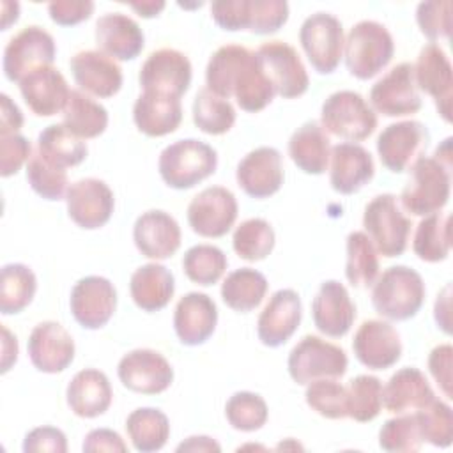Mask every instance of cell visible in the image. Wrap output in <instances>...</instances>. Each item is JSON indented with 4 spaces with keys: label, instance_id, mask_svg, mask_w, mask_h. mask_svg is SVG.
Returning <instances> with one entry per match:
<instances>
[{
    "label": "cell",
    "instance_id": "1",
    "mask_svg": "<svg viewBox=\"0 0 453 453\" xmlns=\"http://www.w3.org/2000/svg\"><path fill=\"white\" fill-rule=\"evenodd\" d=\"M205 83L216 96L234 97L248 113L264 110L276 96L257 53L239 44L221 46L212 53L205 67Z\"/></svg>",
    "mask_w": 453,
    "mask_h": 453
},
{
    "label": "cell",
    "instance_id": "2",
    "mask_svg": "<svg viewBox=\"0 0 453 453\" xmlns=\"http://www.w3.org/2000/svg\"><path fill=\"white\" fill-rule=\"evenodd\" d=\"M411 170V179L400 195L403 209L414 216L439 212L449 200L451 157L441 154L419 157Z\"/></svg>",
    "mask_w": 453,
    "mask_h": 453
},
{
    "label": "cell",
    "instance_id": "3",
    "mask_svg": "<svg viewBox=\"0 0 453 453\" xmlns=\"http://www.w3.org/2000/svg\"><path fill=\"white\" fill-rule=\"evenodd\" d=\"M423 303V278L407 265H393L373 281L372 304L388 320H409L421 310Z\"/></svg>",
    "mask_w": 453,
    "mask_h": 453
},
{
    "label": "cell",
    "instance_id": "4",
    "mask_svg": "<svg viewBox=\"0 0 453 453\" xmlns=\"http://www.w3.org/2000/svg\"><path fill=\"white\" fill-rule=\"evenodd\" d=\"M218 166L216 150L200 140L186 138L165 147L157 159V170L166 186L189 189L211 177Z\"/></svg>",
    "mask_w": 453,
    "mask_h": 453
},
{
    "label": "cell",
    "instance_id": "5",
    "mask_svg": "<svg viewBox=\"0 0 453 453\" xmlns=\"http://www.w3.org/2000/svg\"><path fill=\"white\" fill-rule=\"evenodd\" d=\"M343 50L349 73L357 80H370L391 62L395 42L382 23L363 19L350 28Z\"/></svg>",
    "mask_w": 453,
    "mask_h": 453
},
{
    "label": "cell",
    "instance_id": "6",
    "mask_svg": "<svg viewBox=\"0 0 453 453\" xmlns=\"http://www.w3.org/2000/svg\"><path fill=\"white\" fill-rule=\"evenodd\" d=\"M363 226L377 253L393 258L400 257L407 250L412 223L402 212L395 195L384 193L375 196L365 207Z\"/></svg>",
    "mask_w": 453,
    "mask_h": 453
},
{
    "label": "cell",
    "instance_id": "7",
    "mask_svg": "<svg viewBox=\"0 0 453 453\" xmlns=\"http://www.w3.org/2000/svg\"><path fill=\"white\" fill-rule=\"evenodd\" d=\"M320 126L338 138L363 142L375 131L377 115L361 94L338 90L322 103Z\"/></svg>",
    "mask_w": 453,
    "mask_h": 453
},
{
    "label": "cell",
    "instance_id": "8",
    "mask_svg": "<svg viewBox=\"0 0 453 453\" xmlns=\"http://www.w3.org/2000/svg\"><path fill=\"white\" fill-rule=\"evenodd\" d=\"M347 354L342 347L306 334L290 350L287 368L294 382L308 386L319 379H340L347 372Z\"/></svg>",
    "mask_w": 453,
    "mask_h": 453
},
{
    "label": "cell",
    "instance_id": "9",
    "mask_svg": "<svg viewBox=\"0 0 453 453\" xmlns=\"http://www.w3.org/2000/svg\"><path fill=\"white\" fill-rule=\"evenodd\" d=\"M299 42L311 67L319 74H331L343 57V27L336 16L315 12L303 21Z\"/></svg>",
    "mask_w": 453,
    "mask_h": 453
},
{
    "label": "cell",
    "instance_id": "10",
    "mask_svg": "<svg viewBox=\"0 0 453 453\" xmlns=\"http://www.w3.org/2000/svg\"><path fill=\"white\" fill-rule=\"evenodd\" d=\"M430 142V133L418 120H402L389 124L377 138V154L380 163L393 173H403L423 157Z\"/></svg>",
    "mask_w": 453,
    "mask_h": 453
},
{
    "label": "cell",
    "instance_id": "11",
    "mask_svg": "<svg viewBox=\"0 0 453 453\" xmlns=\"http://www.w3.org/2000/svg\"><path fill=\"white\" fill-rule=\"evenodd\" d=\"M55 41L50 32L30 25L18 32L4 50V74L9 81L19 83L28 73L51 65L55 60Z\"/></svg>",
    "mask_w": 453,
    "mask_h": 453
},
{
    "label": "cell",
    "instance_id": "12",
    "mask_svg": "<svg viewBox=\"0 0 453 453\" xmlns=\"http://www.w3.org/2000/svg\"><path fill=\"white\" fill-rule=\"evenodd\" d=\"M237 200L223 186H211L200 191L188 205V223L202 237H223L237 219Z\"/></svg>",
    "mask_w": 453,
    "mask_h": 453
},
{
    "label": "cell",
    "instance_id": "13",
    "mask_svg": "<svg viewBox=\"0 0 453 453\" xmlns=\"http://www.w3.org/2000/svg\"><path fill=\"white\" fill-rule=\"evenodd\" d=\"M373 111L386 117H405L419 111L421 96L414 78V65L402 62L389 69L370 90Z\"/></svg>",
    "mask_w": 453,
    "mask_h": 453
},
{
    "label": "cell",
    "instance_id": "14",
    "mask_svg": "<svg viewBox=\"0 0 453 453\" xmlns=\"http://www.w3.org/2000/svg\"><path fill=\"white\" fill-rule=\"evenodd\" d=\"M257 57L278 96L294 99L308 90V73L299 53L290 44L283 41L264 42L257 50Z\"/></svg>",
    "mask_w": 453,
    "mask_h": 453
},
{
    "label": "cell",
    "instance_id": "15",
    "mask_svg": "<svg viewBox=\"0 0 453 453\" xmlns=\"http://www.w3.org/2000/svg\"><path fill=\"white\" fill-rule=\"evenodd\" d=\"M117 375L124 388L142 395H157L170 388L173 368L163 354L152 349H134L122 356Z\"/></svg>",
    "mask_w": 453,
    "mask_h": 453
},
{
    "label": "cell",
    "instance_id": "16",
    "mask_svg": "<svg viewBox=\"0 0 453 453\" xmlns=\"http://www.w3.org/2000/svg\"><path fill=\"white\" fill-rule=\"evenodd\" d=\"M138 80L143 92L180 97L191 85V62L179 50L161 48L147 57Z\"/></svg>",
    "mask_w": 453,
    "mask_h": 453
},
{
    "label": "cell",
    "instance_id": "17",
    "mask_svg": "<svg viewBox=\"0 0 453 453\" xmlns=\"http://www.w3.org/2000/svg\"><path fill=\"white\" fill-rule=\"evenodd\" d=\"M69 308L81 327L101 329L115 313L117 290L108 278L85 276L74 283Z\"/></svg>",
    "mask_w": 453,
    "mask_h": 453
},
{
    "label": "cell",
    "instance_id": "18",
    "mask_svg": "<svg viewBox=\"0 0 453 453\" xmlns=\"http://www.w3.org/2000/svg\"><path fill=\"white\" fill-rule=\"evenodd\" d=\"M65 205L69 218L85 230L104 226L115 207L113 191L110 186L94 177L80 179L69 186L65 193Z\"/></svg>",
    "mask_w": 453,
    "mask_h": 453
},
{
    "label": "cell",
    "instance_id": "19",
    "mask_svg": "<svg viewBox=\"0 0 453 453\" xmlns=\"http://www.w3.org/2000/svg\"><path fill=\"white\" fill-rule=\"evenodd\" d=\"M414 65V78L419 90L435 101L439 115L451 122V99H453V71L449 58L441 46L430 42L421 48Z\"/></svg>",
    "mask_w": 453,
    "mask_h": 453
},
{
    "label": "cell",
    "instance_id": "20",
    "mask_svg": "<svg viewBox=\"0 0 453 453\" xmlns=\"http://www.w3.org/2000/svg\"><path fill=\"white\" fill-rule=\"evenodd\" d=\"M303 317L301 297L292 288L276 290L257 320L258 340L265 347H280L297 331Z\"/></svg>",
    "mask_w": 453,
    "mask_h": 453
},
{
    "label": "cell",
    "instance_id": "21",
    "mask_svg": "<svg viewBox=\"0 0 453 453\" xmlns=\"http://www.w3.org/2000/svg\"><path fill=\"white\" fill-rule=\"evenodd\" d=\"M283 161L274 147H258L248 152L237 165L239 188L251 198H269L283 184Z\"/></svg>",
    "mask_w": 453,
    "mask_h": 453
},
{
    "label": "cell",
    "instance_id": "22",
    "mask_svg": "<svg viewBox=\"0 0 453 453\" xmlns=\"http://www.w3.org/2000/svg\"><path fill=\"white\" fill-rule=\"evenodd\" d=\"M27 350L32 365L39 372L58 373L74 359V340L62 324L46 320L32 329Z\"/></svg>",
    "mask_w": 453,
    "mask_h": 453
},
{
    "label": "cell",
    "instance_id": "23",
    "mask_svg": "<svg viewBox=\"0 0 453 453\" xmlns=\"http://www.w3.org/2000/svg\"><path fill=\"white\" fill-rule=\"evenodd\" d=\"M356 359L370 370H386L402 356V342L396 329L384 320H365L354 334Z\"/></svg>",
    "mask_w": 453,
    "mask_h": 453
},
{
    "label": "cell",
    "instance_id": "24",
    "mask_svg": "<svg viewBox=\"0 0 453 453\" xmlns=\"http://www.w3.org/2000/svg\"><path fill=\"white\" fill-rule=\"evenodd\" d=\"M311 317L322 334L342 338L350 331L356 320V306L340 281L327 280L320 285L311 301Z\"/></svg>",
    "mask_w": 453,
    "mask_h": 453
},
{
    "label": "cell",
    "instance_id": "25",
    "mask_svg": "<svg viewBox=\"0 0 453 453\" xmlns=\"http://www.w3.org/2000/svg\"><path fill=\"white\" fill-rule=\"evenodd\" d=\"M69 67L76 85L85 94L106 99L115 96L122 87V69L111 57L99 50L76 53Z\"/></svg>",
    "mask_w": 453,
    "mask_h": 453
},
{
    "label": "cell",
    "instance_id": "26",
    "mask_svg": "<svg viewBox=\"0 0 453 453\" xmlns=\"http://www.w3.org/2000/svg\"><path fill=\"white\" fill-rule=\"evenodd\" d=\"M180 226L165 211H147L134 221L133 241L138 251L152 260H165L175 255L180 246Z\"/></svg>",
    "mask_w": 453,
    "mask_h": 453
},
{
    "label": "cell",
    "instance_id": "27",
    "mask_svg": "<svg viewBox=\"0 0 453 453\" xmlns=\"http://www.w3.org/2000/svg\"><path fill=\"white\" fill-rule=\"evenodd\" d=\"M218 324L216 303L202 292L182 296L173 311V329L180 343L195 347L205 343Z\"/></svg>",
    "mask_w": 453,
    "mask_h": 453
},
{
    "label": "cell",
    "instance_id": "28",
    "mask_svg": "<svg viewBox=\"0 0 453 453\" xmlns=\"http://www.w3.org/2000/svg\"><path fill=\"white\" fill-rule=\"evenodd\" d=\"M19 92L27 106L39 117H51L64 111L71 96L64 74L51 67H39L19 81Z\"/></svg>",
    "mask_w": 453,
    "mask_h": 453
},
{
    "label": "cell",
    "instance_id": "29",
    "mask_svg": "<svg viewBox=\"0 0 453 453\" xmlns=\"http://www.w3.org/2000/svg\"><path fill=\"white\" fill-rule=\"evenodd\" d=\"M329 182L340 195H354L375 175L372 154L357 143H338L331 149Z\"/></svg>",
    "mask_w": 453,
    "mask_h": 453
},
{
    "label": "cell",
    "instance_id": "30",
    "mask_svg": "<svg viewBox=\"0 0 453 453\" xmlns=\"http://www.w3.org/2000/svg\"><path fill=\"white\" fill-rule=\"evenodd\" d=\"M96 44L99 51L113 60L136 58L145 44L140 25L120 12H108L96 21Z\"/></svg>",
    "mask_w": 453,
    "mask_h": 453
},
{
    "label": "cell",
    "instance_id": "31",
    "mask_svg": "<svg viewBox=\"0 0 453 453\" xmlns=\"http://www.w3.org/2000/svg\"><path fill=\"white\" fill-rule=\"evenodd\" d=\"M434 398V389L425 373L414 366L398 370L382 388V405L393 414L416 412L426 407Z\"/></svg>",
    "mask_w": 453,
    "mask_h": 453
},
{
    "label": "cell",
    "instance_id": "32",
    "mask_svg": "<svg viewBox=\"0 0 453 453\" xmlns=\"http://www.w3.org/2000/svg\"><path fill=\"white\" fill-rule=\"evenodd\" d=\"M67 405L78 418H97L111 405V386L108 377L96 370L85 368L78 372L65 391Z\"/></svg>",
    "mask_w": 453,
    "mask_h": 453
},
{
    "label": "cell",
    "instance_id": "33",
    "mask_svg": "<svg viewBox=\"0 0 453 453\" xmlns=\"http://www.w3.org/2000/svg\"><path fill=\"white\" fill-rule=\"evenodd\" d=\"M133 120L147 136L170 134L182 122L180 97L142 92L133 106Z\"/></svg>",
    "mask_w": 453,
    "mask_h": 453
},
{
    "label": "cell",
    "instance_id": "34",
    "mask_svg": "<svg viewBox=\"0 0 453 453\" xmlns=\"http://www.w3.org/2000/svg\"><path fill=\"white\" fill-rule=\"evenodd\" d=\"M288 156L304 173H324L331 157V143L326 129L315 120L299 126L288 140Z\"/></svg>",
    "mask_w": 453,
    "mask_h": 453
},
{
    "label": "cell",
    "instance_id": "35",
    "mask_svg": "<svg viewBox=\"0 0 453 453\" xmlns=\"http://www.w3.org/2000/svg\"><path fill=\"white\" fill-rule=\"evenodd\" d=\"M129 292L140 310L157 311L173 297L175 280L165 265L156 262L145 264L131 274Z\"/></svg>",
    "mask_w": 453,
    "mask_h": 453
},
{
    "label": "cell",
    "instance_id": "36",
    "mask_svg": "<svg viewBox=\"0 0 453 453\" xmlns=\"http://www.w3.org/2000/svg\"><path fill=\"white\" fill-rule=\"evenodd\" d=\"M269 283L265 276L251 267L232 271L221 283L223 303L241 313L255 310L265 297Z\"/></svg>",
    "mask_w": 453,
    "mask_h": 453
},
{
    "label": "cell",
    "instance_id": "37",
    "mask_svg": "<svg viewBox=\"0 0 453 453\" xmlns=\"http://www.w3.org/2000/svg\"><path fill=\"white\" fill-rule=\"evenodd\" d=\"M87 143L74 136L64 124H51L37 136V154L64 170L80 165L87 157Z\"/></svg>",
    "mask_w": 453,
    "mask_h": 453
},
{
    "label": "cell",
    "instance_id": "38",
    "mask_svg": "<svg viewBox=\"0 0 453 453\" xmlns=\"http://www.w3.org/2000/svg\"><path fill=\"white\" fill-rule=\"evenodd\" d=\"M126 432L136 451L150 453L166 444L170 437V421L159 409L140 407L127 416Z\"/></svg>",
    "mask_w": 453,
    "mask_h": 453
},
{
    "label": "cell",
    "instance_id": "39",
    "mask_svg": "<svg viewBox=\"0 0 453 453\" xmlns=\"http://www.w3.org/2000/svg\"><path fill=\"white\" fill-rule=\"evenodd\" d=\"M64 126L78 138L88 140L104 133L108 126V111L81 90H71L64 110Z\"/></svg>",
    "mask_w": 453,
    "mask_h": 453
},
{
    "label": "cell",
    "instance_id": "40",
    "mask_svg": "<svg viewBox=\"0 0 453 453\" xmlns=\"http://www.w3.org/2000/svg\"><path fill=\"white\" fill-rule=\"evenodd\" d=\"M412 250L423 262H442L451 250V216L434 212L419 221Z\"/></svg>",
    "mask_w": 453,
    "mask_h": 453
},
{
    "label": "cell",
    "instance_id": "41",
    "mask_svg": "<svg viewBox=\"0 0 453 453\" xmlns=\"http://www.w3.org/2000/svg\"><path fill=\"white\" fill-rule=\"evenodd\" d=\"M37 278L25 264H7L0 276V311L12 315L23 311L34 299Z\"/></svg>",
    "mask_w": 453,
    "mask_h": 453
},
{
    "label": "cell",
    "instance_id": "42",
    "mask_svg": "<svg viewBox=\"0 0 453 453\" xmlns=\"http://www.w3.org/2000/svg\"><path fill=\"white\" fill-rule=\"evenodd\" d=\"M345 276L352 287H372L379 276V257L373 242L365 232H350L347 235Z\"/></svg>",
    "mask_w": 453,
    "mask_h": 453
},
{
    "label": "cell",
    "instance_id": "43",
    "mask_svg": "<svg viewBox=\"0 0 453 453\" xmlns=\"http://www.w3.org/2000/svg\"><path fill=\"white\" fill-rule=\"evenodd\" d=\"M193 122L207 134H225L235 122V110L228 99L216 96L205 87L195 96Z\"/></svg>",
    "mask_w": 453,
    "mask_h": 453
},
{
    "label": "cell",
    "instance_id": "44",
    "mask_svg": "<svg viewBox=\"0 0 453 453\" xmlns=\"http://www.w3.org/2000/svg\"><path fill=\"white\" fill-rule=\"evenodd\" d=\"M226 255L212 244H196L189 248L182 257L184 274L202 287L214 285L226 271Z\"/></svg>",
    "mask_w": 453,
    "mask_h": 453
},
{
    "label": "cell",
    "instance_id": "45",
    "mask_svg": "<svg viewBox=\"0 0 453 453\" xmlns=\"http://www.w3.org/2000/svg\"><path fill=\"white\" fill-rule=\"evenodd\" d=\"M274 230L262 218H250L242 221L232 237L234 251L248 262L264 260L274 248Z\"/></svg>",
    "mask_w": 453,
    "mask_h": 453
},
{
    "label": "cell",
    "instance_id": "46",
    "mask_svg": "<svg viewBox=\"0 0 453 453\" xmlns=\"http://www.w3.org/2000/svg\"><path fill=\"white\" fill-rule=\"evenodd\" d=\"M382 409V384L373 375H357L347 388V416L357 423H368Z\"/></svg>",
    "mask_w": 453,
    "mask_h": 453
},
{
    "label": "cell",
    "instance_id": "47",
    "mask_svg": "<svg viewBox=\"0 0 453 453\" xmlns=\"http://www.w3.org/2000/svg\"><path fill=\"white\" fill-rule=\"evenodd\" d=\"M225 416L232 428L239 432H255L265 425L269 411L260 395L251 391H237L228 398Z\"/></svg>",
    "mask_w": 453,
    "mask_h": 453
},
{
    "label": "cell",
    "instance_id": "48",
    "mask_svg": "<svg viewBox=\"0 0 453 453\" xmlns=\"http://www.w3.org/2000/svg\"><path fill=\"white\" fill-rule=\"evenodd\" d=\"M423 437L416 414H398L388 419L379 432V446L389 453H414L419 451Z\"/></svg>",
    "mask_w": 453,
    "mask_h": 453
},
{
    "label": "cell",
    "instance_id": "49",
    "mask_svg": "<svg viewBox=\"0 0 453 453\" xmlns=\"http://www.w3.org/2000/svg\"><path fill=\"white\" fill-rule=\"evenodd\" d=\"M304 398L308 407L322 418H347V388L336 382V379H319L310 382Z\"/></svg>",
    "mask_w": 453,
    "mask_h": 453
},
{
    "label": "cell",
    "instance_id": "50",
    "mask_svg": "<svg viewBox=\"0 0 453 453\" xmlns=\"http://www.w3.org/2000/svg\"><path fill=\"white\" fill-rule=\"evenodd\" d=\"M423 441L437 448H448L453 441V412L442 400H432L414 412Z\"/></svg>",
    "mask_w": 453,
    "mask_h": 453
},
{
    "label": "cell",
    "instance_id": "51",
    "mask_svg": "<svg viewBox=\"0 0 453 453\" xmlns=\"http://www.w3.org/2000/svg\"><path fill=\"white\" fill-rule=\"evenodd\" d=\"M27 180L30 188L46 200H62L69 189L65 170L48 163L37 152L27 163Z\"/></svg>",
    "mask_w": 453,
    "mask_h": 453
},
{
    "label": "cell",
    "instance_id": "52",
    "mask_svg": "<svg viewBox=\"0 0 453 453\" xmlns=\"http://www.w3.org/2000/svg\"><path fill=\"white\" fill-rule=\"evenodd\" d=\"M416 21L421 34L434 41L449 39L451 35V2L432 0L421 2L416 9Z\"/></svg>",
    "mask_w": 453,
    "mask_h": 453
},
{
    "label": "cell",
    "instance_id": "53",
    "mask_svg": "<svg viewBox=\"0 0 453 453\" xmlns=\"http://www.w3.org/2000/svg\"><path fill=\"white\" fill-rule=\"evenodd\" d=\"M288 19L285 0H251L250 32L267 35L278 32Z\"/></svg>",
    "mask_w": 453,
    "mask_h": 453
},
{
    "label": "cell",
    "instance_id": "54",
    "mask_svg": "<svg viewBox=\"0 0 453 453\" xmlns=\"http://www.w3.org/2000/svg\"><path fill=\"white\" fill-rule=\"evenodd\" d=\"M211 14L223 30H250L251 0H216L211 4Z\"/></svg>",
    "mask_w": 453,
    "mask_h": 453
},
{
    "label": "cell",
    "instance_id": "55",
    "mask_svg": "<svg viewBox=\"0 0 453 453\" xmlns=\"http://www.w3.org/2000/svg\"><path fill=\"white\" fill-rule=\"evenodd\" d=\"M30 142L19 133L0 134V175L11 177L32 157Z\"/></svg>",
    "mask_w": 453,
    "mask_h": 453
},
{
    "label": "cell",
    "instance_id": "56",
    "mask_svg": "<svg viewBox=\"0 0 453 453\" xmlns=\"http://www.w3.org/2000/svg\"><path fill=\"white\" fill-rule=\"evenodd\" d=\"M23 451L25 453H41V451L65 453L67 451L65 434L55 426H37L25 435Z\"/></svg>",
    "mask_w": 453,
    "mask_h": 453
},
{
    "label": "cell",
    "instance_id": "57",
    "mask_svg": "<svg viewBox=\"0 0 453 453\" xmlns=\"http://www.w3.org/2000/svg\"><path fill=\"white\" fill-rule=\"evenodd\" d=\"M48 12L53 23L60 27H73L90 18L94 2L90 0H55L48 4Z\"/></svg>",
    "mask_w": 453,
    "mask_h": 453
},
{
    "label": "cell",
    "instance_id": "58",
    "mask_svg": "<svg viewBox=\"0 0 453 453\" xmlns=\"http://www.w3.org/2000/svg\"><path fill=\"white\" fill-rule=\"evenodd\" d=\"M451 366H453V347L449 343L437 345L428 354V370L435 379L439 389L446 398H453V380H451Z\"/></svg>",
    "mask_w": 453,
    "mask_h": 453
},
{
    "label": "cell",
    "instance_id": "59",
    "mask_svg": "<svg viewBox=\"0 0 453 453\" xmlns=\"http://www.w3.org/2000/svg\"><path fill=\"white\" fill-rule=\"evenodd\" d=\"M81 449L85 453L94 451H113V453H126L127 444L124 439L110 428H94L85 435V441L81 444Z\"/></svg>",
    "mask_w": 453,
    "mask_h": 453
},
{
    "label": "cell",
    "instance_id": "60",
    "mask_svg": "<svg viewBox=\"0 0 453 453\" xmlns=\"http://www.w3.org/2000/svg\"><path fill=\"white\" fill-rule=\"evenodd\" d=\"M23 126V113L7 94L0 96V134H14Z\"/></svg>",
    "mask_w": 453,
    "mask_h": 453
},
{
    "label": "cell",
    "instance_id": "61",
    "mask_svg": "<svg viewBox=\"0 0 453 453\" xmlns=\"http://www.w3.org/2000/svg\"><path fill=\"white\" fill-rule=\"evenodd\" d=\"M449 290H451V285H446L444 290L437 296V301H435V308H434V317H435V322L437 326L446 333L449 334L451 333V324H449Z\"/></svg>",
    "mask_w": 453,
    "mask_h": 453
},
{
    "label": "cell",
    "instance_id": "62",
    "mask_svg": "<svg viewBox=\"0 0 453 453\" xmlns=\"http://www.w3.org/2000/svg\"><path fill=\"white\" fill-rule=\"evenodd\" d=\"M2 373H7L18 359V340L5 326H2Z\"/></svg>",
    "mask_w": 453,
    "mask_h": 453
},
{
    "label": "cell",
    "instance_id": "63",
    "mask_svg": "<svg viewBox=\"0 0 453 453\" xmlns=\"http://www.w3.org/2000/svg\"><path fill=\"white\" fill-rule=\"evenodd\" d=\"M177 451H221V446L207 435H193L180 442Z\"/></svg>",
    "mask_w": 453,
    "mask_h": 453
},
{
    "label": "cell",
    "instance_id": "64",
    "mask_svg": "<svg viewBox=\"0 0 453 453\" xmlns=\"http://www.w3.org/2000/svg\"><path fill=\"white\" fill-rule=\"evenodd\" d=\"M129 7L133 11H136L138 16H142V18H154L165 9V2H152V0L138 2V4L133 2V4H129Z\"/></svg>",
    "mask_w": 453,
    "mask_h": 453
}]
</instances>
